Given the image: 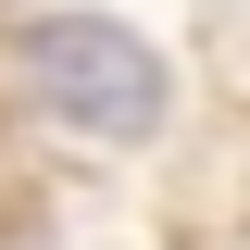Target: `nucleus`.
Returning a JSON list of instances; mask_svg holds the SVG:
<instances>
[{
  "label": "nucleus",
  "instance_id": "f257e3e1",
  "mask_svg": "<svg viewBox=\"0 0 250 250\" xmlns=\"http://www.w3.org/2000/svg\"><path fill=\"white\" fill-rule=\"evenodd\" d=\"M25 88L88 138H150L163 125V62L113 25V13H50L25 38Z\"/></svg>",
  "mask_w": 250,
  "mask_h": 250
}]
</instances>
